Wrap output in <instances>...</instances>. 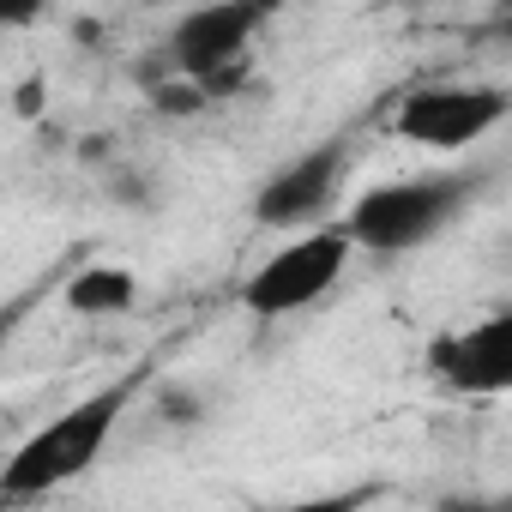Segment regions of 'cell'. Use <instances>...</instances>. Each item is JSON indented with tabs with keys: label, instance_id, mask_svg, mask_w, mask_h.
<instances>
[{
	"label": "cell",
	"instance_id": "1",
	"mask_svg": "<svg viewBox=\"0 0 512 512\" xmlns=\"http://www.w3.org/2000/svg\"><path fill=\"white\" fill-rule=\"evenodd\" d=\"M127 398H133V386H103L97 398L73 404V410L55 416L43 434H31V440L13 452V464L0 470V494H7V500H31V494H49V488L73 482L85 464H97V452L109 446V434H115Z\"/></svg>",
	"mask_w": 512,
	"mask_h": 512
},
{
	"label": "cell",
	"instance_id": "2",
	"mask_svg": "<svg viewBox=\"0 0 512 512\" xmlns=\"http://www.w3.org/2000/svg\"><path fill=\"white\" fill-rule=\"evenodd\" d=\"M470 199V181L464 175H416V181H386L374 193H362L350 205V235L356 247H374V253H410L422 241H434L446 223H458Z\"/></svg>",
	"mask_w": 512,
	"mask_h": 512
},
{
	"label": "cell",
	"instance_id": "3",
	"mask_svg": "<svg viewBox=\"0 0 512 512\" xmlns=\"http://www.w3.org/2000/svg\"><path fill=\"white\" fill-rule=\"evenodd\" d=\"M350 247H356V235H350V229H308V235H296L290 247H278L272 260L241 284L247 314H260V320H284V314L314 308V302L344 278Z\"/></svg>",
	"mask_w": 512,
	"mask_h": 512
},
{
	"label": "cell",
	"instance_id": "4",
	"mask_svg": "<svg viewBox=\"0 0 512 512\" xmlns=\"http://www.w3.org/2000/svg\"><path fill=\"white\" fill-rule=\"evenodd\" d=\"M278 0H211V7L187 13L175 25V67L187 79H211V85H235V61L247 55L253 31L266 25V13Z\"/></svg>",
	"mask_w": 512,
	"mask_h": 512
},
{
	"label": "cell",
	"instance_id": "5",
	"mask_svg": "<svg viewBox=\"0 0 512 512\" xmlns=\"http://www.w3.org/2000/svg\"><path fill=\"white\" fill-rule=\"evenodd\" d=\"M506 115V97L488 85H428L398 109V133L428 151H464L482 133H494Z\"/></svg>",
	"mask_w": 512,
	"mask_h": 512
},
{
	"label": "cell",
	"instance_id": "6",
	"mask_svg": "<svg viewBox=\"0 0 512 512\" xmlns=\"http://www.w3.org/2000/svg\"><path fill=\"white\" fill-rule=\"evenodd\" d=\"M338 169H344V145H338V139H326V145H314L308 157L284 163V169L260 187V199H253L260 223L290 229V223L320 217V211L332 205V193H338Z\"/></svg>",
	"mask_w": 512,
	"mask_h": 512
},
{
	"label": "cell",
	"instance_id": "7",
	"mask_svg": "<svg viewBox=\"0 0 512 512\" xmlns=\"http://www.w3.org/2000/svg\"><path fill=\"white\" fill-rule=\"evenodd\" d=\"M434 368L458 386V392H512V314H488L464 332H452L434 350Z\"/></svg>",
	"mask_w": 512,
	"mask_h": 512
},
{
	"label": "cell",
	"instance_id": "8",
	"mask_svg": "<svg viewBox=\"0 0 512 512\" xmlns=\"http://www.w3.org/2000/svg\"><path fill=\"white\" fill-rule=\"evenodd\" d=\"M67 308L85 314V320L121 314V308H133V278L115 272V266H91V272H79V278L67 284Z\"/></svg>",
	"mask_w": 512,
	"mask_h": 512
},
{
	"label": "cell",
	"instance_id": "9",
	"mask_svg": "<svg viewBox=\"0 0 512 512\" xmlns=\"http://www.w3.org/2000/svg\"><path fill=\"white\" fill-rule=\"evenodd\" d=\"M43 7H49V0H0V19H7V25H31Z\"/></svg>",
	"mask_w": 512,
	"mask_h": 512
},
{
	"label": "cell",
	"instance_id": "10",
	"mask_svg": "<svg viewBox=\"0 0 512 512\" xmlns=\"http://www.w3.org/2000/svg\"><path fill=\"white\" fill-rule=\"evenodd\" d=\"M392 7H428V0H392Z\"/></svg>",
	"mask_w": 512,
	"mask_h": 512
},
{
	"label": "cell",
	"instance_id": "11",
	"mask_svg": "<svg viewBox=\"0 0 512 512\" xmlns=\"http://www.w3.org/2000/svg\"><path fill=\"white\" fill-rule=\"evenodd\" d=\"M506 37H512V13H506Z\"/></svg>",
	"mask_w": 512,
	"mask_h": 512
},
{
	"label": "cell",
	"instance_id": "12",
	"mask_svg": "<svg viewBox=\"0 0 512 512\" xmlns=\"http://www.w3.org/2000/svg\"><path fill=\"white\" fill-rule=\"evenodd\" d=\"M506 7H512V0H506Z\"/></svg>",
	"mask_w": 512,
	"mask_h": 512
}]
</instances>
